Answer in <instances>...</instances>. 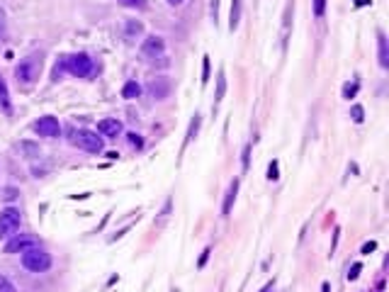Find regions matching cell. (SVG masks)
<instances>
[{"mask_svg":"<svg viewBox=\"0 0 389 292\" xmlns=\"http://www.w3.org/2000/svg\"><path fill=\"white\" fill-rule=\"evenodd\" d=\"M59 69H66L71 73V76H76V78H90V76H95V61L90 59L88 54H71V56H66L63 61H59L56 63Z\"/></svg>","mask_w":389,"mask_h":292,"instance_id":"obj_1","label":"cell"},{"mask_svg":"<svg viewBox=\"0 0 389 292\" xmlns=\"http://www.w3.org/2000/svg\"><path fill=\"white\" fill-rule=\"evenodd\" d=\"M51 265H54L51 256L44 251V249H39V246L22 251V268H25V271H30V273H47Z\"/></svg>","mask_w":389,"mask_h":292,"instance_id":"obj_2","label":"cell"},{"mask_svg":"<svg viewBox=\"0 0 389 292\" xmlns=\"http://www.w3.org/2000/svg\"><path fill=\"white\" fill-rule=\"evenodd\" d=\"M68 139L76 149H80V151H85V153H100L102 146H105L100 137H98L95 131H88V129H71Z\"/></svg>","mask_w":389,"mask_h":292,"instance_id":"obj_3","label":"cell"},{"mask_svg":"<svg viewBox=\"0 0 389 292\" xmlns=\"http://www.w3.org/2000/svg\"><path fill=\"white\" fill-rule=\"evenodd\" d=\"M39 71H41V56L32 54V56H27V59H22L20 63H17L15 78H17V83H22V85H34L37 78H39Z\"/></svg>","mask_w":389,"mask_h":292,"instance_id":"obj_4","label":"cell"},{"mask_svg":"<svg viewBox=\"0 0 389 292\" xmlns=\"http://www.w3.org/2000/svg\"><path fill=\"white\" fill-rule=\"evenodd\" d=\"M22 224V214L17 207H5L0 212V239H8L20 229Z\"/></svg>","mask_w":389,"mask_h":292,"instance_id":"obj_5","label":"cell"},{"mask_svg":"<svg viewBox=\"0 0 389 292\" xmlns=\"http://www.w3.org/2000/svg\"><path fill=\"white\" fill-rule=\"evenodd\" d=\"M34 131L39 134V137H47V139H54V137H59L61 134V124L56 117H51V115H44L39 120L34 122Z\"/></svg>","mask_w":389,"mask_h":292,"instance_id":"obj_6","label":"cell"},{"mask_svg":"<svg viewBox=\"0 0 389 292\" xmlns=\"http://www.w3.org/2000/svg\"><path fill=\"white\" fill-rule=\"evenodd\" d=\"M146 91H149V95L153 100H166L170 93H173V83H170L168 78H151Z\"/></svg>","mask_w":389,"mask_h":292,"instance_id":"obj_7","label":"cell"},{"mask_svg":"<svg viewBox=\"0 0 389 292\" xmlns=\"http://www.w3.org/2000/svg\"><path fill=\"white\" fill-rule=\"evenodd\" d=\"M163 51H166V41H163V37H156V34L146 37V41L141 44V54L146 59H158V56H163Z\"/></svg>","mask_w":389,"mask_h":292,"instance_id":"obj_8","label":"cell"},{"mask_svg":"<svg viewBox=\"0 0 389 292\" xmlns=\"http://www.w3.org/2000/svg\"><path fill=\"white\" fill-rule=\"evenodd\" d=\"M37 239L30 236V234H25V236H12L10 241L5 243V253H20V251H27V249H34L37 246Z\"/></svg>","mask_w":389,"mask_h":292,"instance_id":"obj_9","label":"cell"},{"mask_svg":"<svg viewBox=\"0 0 389 292\" xmlns=\"http://www.w3.org/2000/svg\"><path fill=\"white\" fill-rule=\"evenodd\" d=\"M98 131H100L102 137H110V139H115V137H120V134H122V122L120 120H112V117H107V120H100V122H98Z\"/></svg>","mask_w":389,"mask_h":292,"instance_id":"obj_10","label":"cell"},{"mask_svg":"<svg viewBox=\"0 0 389 292\" xmlns=\"http://www.w3.org/2000/svg\"><path fill=\"white\" fill-rule=\"evenodd\" d=\"M236 195H239V181L234 178L229 185V192H226V197H224V205H221V214L226 217L231 212V207H234V202H236Z\"/></svg>","mask_w":389,"mask_h":292,"instance_id":"obj_11","label":"cell"},{"mask_svg":"<svg viewBox=\"0 0 389 292\" xmlns=\"http://www.w3.org/2000/svg\"><path fill=\"white\" fill-rule=\"evenodd\" d=\"M377 44H379V66L389 69V44H387L384 32H377Z\"/></svg>","mask_w":389,"mask_h":292,"instance_id":"obj_12","label":"cell"},{"mask_svg":"<svg viewBox=\"0 0 389 292\" xmlns=\"http://www.w3.org/2000/svg\"><path fill=\"white\" fill-rule=\"evenodd\" d=\"M0 112H5V115L12 112L10 93H8V85H5V78H3V76H0Z\"/></svg>","mask_w":389,"mask_h":292,"instance_id":"obj_13","label":"cell"},{"mask_svg":"<svg viewBox=\"0 0 389 292\" xmlns=\"http://www.w3.org/2000/svg\"><path fill=\"white\" fill-rule=\"evenodd\" d=\"M141 95V85L136 81H127L124 83V88H122V98H127V100H134V98H139Z\"/></svg>","mask_w":389,"mask_h":292,"instance_id":"obj_14","label":"cell"},{"mask_svg":"<svg viewBox=\"0 0 389 292\" xmlns=\"http://www.w3.org/2000/svg\"><path fill=\"white\" fill-rule=\"evenodd\" d=\"M239 15H241V0H231V17H229V30L231 32L239 27Z\"/></svg>","mask_w":389,"mask_h":292,"instance_id":"obj_15","label":"cell"},{"mask_svg":"<svg viewBox=\"0 0 389 292\" xmlns=\"http://www.w3.org/2000/svg\"><path fill=\"white\" fill-rule=\"evenodd\" d=\"M224 93H226V76H224V71H219V76H217V95H214V102H221Z\"/></svg>","mask_w":389,"mask_h":292,"instance_id":"obj_16","label":"cell"},{"mask_svg":"<svg viewBox=\"0 0 389 292\" xmlns=\"http://www.w3.org/2000/svg\"><path fill=\"white\" fill-rule=\"evenodd\" d=\"M141 32H144V25H141V22H134V20L127 22V37H129V39L139 37Z\"/></svg>","mask_w":389,"mask_h":292,"instance_id":"obj_17","label":"cell"},{"mask_svg":"<svg viewBox=\"0 0 389 292\" xmlns=\"http://www.w3.org/2000/svg\"><path fill=\"white\" fill-rule=\"evenodd\" d=\"M20 146H22V153H27V156H34V153H39V149H37L32 141H22Z\"/></svg>","mask_w":389,"mask_h":292,"instance_id":"obj_18","label":"cell"},{"mask_svg":"<svg viewBox=\"0 0 389 292\" xmlns=\"http://www.w3.org/2000/svg\"><path fill=\"white\" fill-rule=\"evenodd\" d=\"M358 93V83H346L343 85V98H353Z\"/></svg>","mask_w":389,"mask_h":292,"instance_id":"obj_19","label":"cell"},{"mask_svg":"<svg viewBox=\"0 0 389 292\" xmlns=\"http://www.w3.org/2000/svg\"><path fill=\"white\" fill-rule=\"evenodd\" d=\"M129 144L134 146V149H144V137H139V134H134V131H131V134H129Z\"/></svg>","mask_w":389,"mask_h":292,"instance_id":"obj_20","label":"cell"},{"mask_svg":"<svg viewBox=\"0 0 389 292\" xmlns=\"http://www.w3.org/2000/svg\"><path fill=\"white\" fill-rule=\"evenodd\" d=\"M0 292H17L12 287V282L5 278V275H0Z\"/></svg>","mask_w":389,"mask_h":292,"instance_id":"obj_21","label":"cell"},{"mask_svg":"<svg viewBox=\"0 0 389 292\" xmlns=\"http://www.w3.org/2000/svg\"><path fill=\"white\" fill-rule=\"evenodd\" d=\"M350 115H353V122H362V105H353L350 107Z\"/></svg>","mask_w":389,"mask_h":292,"instance_id":"obj_22","label":"cell"},{"mask_svg":"<svg viewBox=\"0 0 389 292\" xmlns=\"http://www.w3.org/2000/svg\"><path fill=\"white\" fill-rule=\"evenodd\" d=\"M5 30H8V17H5V12L0 8V41L5 39Z\"/></svg>","mask_w":389,"mask_h":292,"instance_id":"obj_23","label":"cell"},{"mask_svg":"<svg viewBox=\"0 0 389 292\" xmlns=\"http://www.w3.org/2000/svg\"><path fill=\"white\" fill-rule=\"evenodd\" d=\"M324 10H326V0H314V15H316V17H321V15H324Z\"/></svg>","mask_w":389,"mask_h":292,"instance_id":"obj_24","label":"cell"},{"mask_svg":"<svg viewBox=\"0 0 389 292\" xmlns=\"http://www.w3.org/2000/svg\"><path fill=\"white\" fill-rule=\"evenodd\" d=\"M202 66H204V71H202V83H207L210 81V56H204V61H202Z\"/></svg>","mask_w":389,"mask_h":292,"instance_id":"obj_25","label":"cell"},{"mask_svg":"<svg viewBox=\"0 0 389 292\" xmlns=\"http://www.w3.org/2000/svg\"><path fill=\"white\" fill-rule=\"evenodd\" d=\"M360 271H362V263H353V268L348 271V280H355L360 275Z\"/></svg>","mask_w":389,"mask_h":292,"instance_id":"obj_26","label":"cell"},{"mask_svg":"<svg viewBox=\"0 0 389 292\" xmlns=\"http://www.w3.org/2000/svg\"><path fill=\"white\" fill-rule=\"evenodd\" d=\"M122 5H127V8H144L146 5V0H120Z\"/></svg>","mask_w":389,"mask_h":292,"instance_id":"obj_27","label":"cell"},{"mask_svg":"<svg viewBox=\"0 0 389 292\" xmlns=\"http://www.w3.org/2000/svg\"><path fill=\"white\" fill-rule=\"evenodd\" d=\"M210 253H212V249H204V251H202L200 261H197V268H204V265H207V258H210Z\"/></svg>","mask_w":389,"mask_h":292,"instance_id":"obj_28","label":"cell"},{"mask_svg":"<svg viewBox=\"0 0 389 292\" xmlns=\"http://www.w3.org/2000/svg\"><path fill=\"white\" fill-rule=\"evenodd\" d=\"M248 156H250V144L243 146V171H248Z\"/></svg>","mask_w":389,"mask_h":292,"instance_id":"obj_29","label":"cell"},{"mask_svg":"<svg viewBox=\"0 0 389 292\" xmlns=\"http://www.w3.org/2000/svg\"><path fill=\"white\" fill-rule=\"evenodd\" d=\"M268 178H272V181L278 178V163H275V161L270 163V168H268Z\"/></svg>","mask_w":389,"mask_h":292,"instance_id":"obj_30","label":"cell"},{"mask_svg":"<svg viewBox=\"0 0 389 292\" xmlns=\"http://www.w3.org/2000/svg\"><path fill=\"white\" fill-rule=\"evenodd\" d=\"M375 249H377V243H375V241H368L365 246H362V253H372Z\"/></svg>","mask_w":389,"mask_h":292,"instance_id":"obj_31","label":"cell"},{"mask_svg":"<svg viewBox=\"0 0 389 292\" xmlns=\"http://www.w3.org/2000/svg\"><path fill=\"white\" fill-rule=\"evenodd\" d=\"M270 290H272V282H268V285H265V287H263L260 292H270Z\"/></svg>","mask_w":389,"mask_h":292,"instance_id":"obj_32","label":"cell"},{"mask_svg":"<svg viewBox=\"0 0 389 292\" xmlns=\"http://www.w3.org/2000/svg\"><path fill=\"white\" fill-rule=\"evenodd\" d=\"M355 5H370V0H355Z\"/></svg>","mask_w":389,"mask_h":292,"instance_id":"obj_33","label":"cell"},{"mask_svg":"<svg viewBox=\"0 0 389 292\" xmlns=\"http://www.w3.org/2000/svg\"><path fill=\"white\" fill-rule=\"evenodd\" d=\"M331 290V285H329V282H324V287H321V292H329Z\"/></svg>","mask_w":389,"mask_h":292,"instance_id":"obj_34","label":"cell"},{"mask_svg":"<svg viewBox=\"0 0 389 292\" xmlns=\"http://www.w3.org/2000/svg\"><path fill=\"white\" fill-rule=\"evenodd\" d=\"M170 5H180V3H185V0H168Z\"/></svg>","mask_w":389,"mask_h":292,"instance_id":"obj_35","label":"cell"}]
</instances>
